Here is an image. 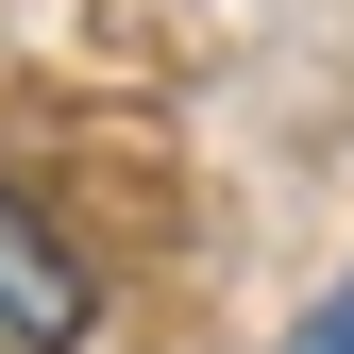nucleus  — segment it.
<instances>
[{
  "instance_id": "1",
  "label": "nucleus",
  "mask_w": 354,
  "mask_h": 354,
  "mask_svg": "<svg viewBox=\"0 0 354 354\" xmlns=\"http://www.w3.org/2000/svg\"><path fill=\"white\" fill-rule=\"evenodd\" d=\"M84 321H102V287H84V253L34 219L17 186H0V354H84Z\"/></svg>"
},
{
  "instance_id": "2",
  "label": "nucleus",
  "mask_w": 354,
  "mask_h": 354,
  "mask_svg": "<svg viewBox=\"0 0 354 354\" xmlns=\"http://www.w3.org/2000/svg\"><path fill=\"white\" fill-rule=\"evenodd\" d=\"M287 354H354V270H337V287H321V321H304V337H287Z\"/></svg>"
}]
</instances>
